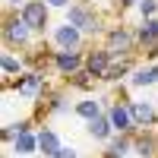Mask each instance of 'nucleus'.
<instances>
[{"label": "nucleus", "mask_w": 158, "mask_h": 158, "mask_svg": "<svg viewBox=\"0 0 158 158\" xmlns=\"http://www.w3.org/2000/svg\"><path fill=\"white\" fill-rule=\"evenodd\" d=\"M139 19H155L158 16V0H139Z\"/></svg>", "instance_id": "22"}, {"label": "nucleus", "mask_w": 158, "mask_h": 158, "mask_svg": "<svg viewBox=\"0 0 158 158\" xmlns=\"http://www.w3.org/2000/svg\"><path fill=\"white\" fill-rule=\"evenodd\" d=\"M13 146V152H16L19 158H25V155H35L38 152V130H29V133H19L16 139L10 142Z\"/></svg>", "instance_id": "20"}, {"label": "nucleus", "mask_w": 158, "mask_h": 158, "mask_svg": "<svg viewBox=\"0 0 158 158\" xmlns=\"http://www.w3.org/2000/svg\"><path fill=\"white\" fill-rule=\"evenodd\" d=\"M0 139H3V142H13V139H16V133H13V127L6 123V127H0Z\"/></svg>", "instance_id": "27"}, {"label": "nucleus", "mask_w": 158, "mask_h": 158, "mask_svg": "<svg viewBox=\"0 0 158 158\" xmlns=\"http://www.w3.org/2000/svg\"><path fill=\"white\" fill-rule=\"evenodd\" d=\"M117 6H120V13H123V10H133V6H139V0H117Z\"/></svg>", "instance_id": "28"}, {"label": "nucleus", "mask_w": 158, "mask_h": 158, "mask_svg": "<svg viewBox=\"0 0 158 158\" xmlns=\"http://www.w3.org/2000/svg\"><path fill=\"white\" fill-rule=\"evenodd\" d=\"M108 117H111V123H114L117 133H127V136L136 133V123H133V114H130V108H127V98L111 101L108 104Z\"/></svg>", "instance_id": "11"}, {"label": "nucleus", "mask_w": 158, "mask_h": 158, "mask_svg": "<svg viewBox=\"0 0 158 158\" xmlns=\"http://www.w3.org/2000/svg\"><path fill=\"white\" fill-rule=\"evenodd\" d=\"M127 155H133V136H127V133H114L108 142H104L101 158H127Z\"/></svg>", "instance_id": "13"}, {"label": "nucleus", "mask_w": 158, "mask_h": 158, "mask_svg": "<svg viewBox=\"0 0 158 158\" xmlns=\"http://www.w3.org/2000/svg\"><path fill=\"white\" fill-rule=\"evenodd\" d=\"M54 158H79V152H76L73 146H63V149H60V152H57Z\"/></svg>", "instance_id": "25"}, {"label": "nucleus", "mask_w": 158, "mask_h": 158, "mask_svg": "<svg viewBox=\"0 0 158 158\" xmlns=\"http://www.w3.org/2000/svg\"><path fill=\"white\" fill-rule=\"evenodd\" d=\"M51 67H54L60 76H76L85 70V48L82 51H63V48H54L51 51Z\"/></svg>", "instance_id": "6"}, {"label": "nucleus", "mask_w": 158, "mask_h": 158, "mask_svg": "<svg viewBox=\"0 0 158 158\" xmlns=\"http://www.w3.org/2000/svg\"><path fill=\"white\" fill-rule=\"evenodd\" d=\"M22 3H25V0H3L6 13H19V10H22Z\"/></svg>", "instance_id": "26"}, {"label": "nucleus", "mask_w": 158, "mask_h": 158, "mask_svg": "<svg viewBox=\"0 0 158 158\" xmlns=\"http://www.w3.org/2000/svg\"><path fill=\"white\" fill-rule=\"evenodd\" d=\"M44 3H48L51 10H70V6L76 3V0H44Z\"/></svg>", "instance_id": "24"}, {"label": "nucleus", "mask_w": 158, "mask_h": 158, "mask_svg": "<svg viewBox=\"0 0 158 158\" xmlns=\"http://www.w3.org/2000/svg\"><path fill=\"white\" fill-rule=\"evenodd\" d=\"M6 89H13L19 98L25 101H38L48 95V79H44V70H25L22 76H16L13 82H6Z\"/></svg>", "instance_id": "4"}, {"label": "nucleus", "mask_w": 158, "mask_h": 158, "mask_svg": "<svg viewBox=\"0 0 158 158\" xmlns=\"http://www.w3.org/2000/svg\"><path fill=\"white\" fill-rule=\"evenodd\" d=\"M19 16L25 19V25H29V29L35 32V35H48L51 32V6L44 3V0H25L22 3V10H19Z\"/></svg>", "instance_id": "5"}, {"label": "nucleus", "mask_w": 158, "mask_h": 158, "mask_svg": "<svg viewBox=\"0 0 158 158\" xmlns=\"http://www.w3.org/2000/svg\"><path fill=\"white\" fill-rule=\"evenodd\" d=\"M48 38H51V44H54V48H63V51H82V48H85V35L79 32L76 25H70L67 19L57 22V25H51Z\"/></svg>", "instance_id": "7"}, {"label": "nucleus", "mask_w": 158, "mask_h": 158, "mask_svg": "<svg viewBox=\"0 0 158 158\" xmlns=\"http://www.w3.org/2000/svg\"><path fill=\"white\" fill-rule=\"evenodd\" d=\"M133 70H136V57L114 60L111 67H108V73H104V79H101V82H123V79H130V76H133Z\"/></svg>", "instance_id": "17"}, {"label": "nucleus", "mask_w": 158, "mask_h": 158, "mask_svg": "<svg viewBox=\"0 0 158 158\" xmlns=\"http://www.w3.org/2000/svg\"><path fill=\"white\" fill-rule=\"evenodd\" d=\"M104 48L111 51L114 60H123V57H136L139 41H136V32H130L127 25H111L104 32Z\"/></svg>", "instance_id": "3"}, {"label": "nucleus", "mask_w": 158, "mask_h": 158, "mask_svg": "<svg viewBox=\"0 0 158 158\" xmlns=\"http://www.w3.org/2000/svg\"><path fill=\"white\" fill-rule=\"evenodd\" d=\"M85 130H89V136L95 139V142H101V146H104V142H108V139L117 133V130H114V123H111V117H108V111H104V114H98L95 120H89V123H85Z\"/></svg>", "instance_id": "14"}, {"label": "nucleus", "mask_w": 158, "mask_h": 158, "mask_svg": "<svg viewBox=\"0 0 158 158\" xmlns=\"http://www.w3.org/2000/svg\"><path fill=\"white\" fill-rule=\"evenodd\" d=\"M127 108L133 114V123H136V133L139 130H152L158 127V108L152 101H142V98H127Z\"/></svg>", "instance_id": "8"}, {"label": "nucleus", "mask_w": 158, "mask_h": 158, "mask_svg": "<svg viewBox=\"0 0 158 158\" xmlns=\"http://www.w3.org/2000/svg\"><path fill=\"white\" fill-rule=\"evenodd\" d=\"M60 149H63V142H60V136H57L51 127H41V130H38V155L54 158Z\"/></svg>", "instance_id": "18"}, {"label": "nucleus", "mask_w": 158, "mask_h": 158, "mask_svg": "<svg viewBox=\"0 0 158 158\" xmlns=\"http://www.w3.org/2000/svg\"><path fill=\"white\" fill-rule=\"evenodd\" d=\"M133 32H136L139 48L149 51L152 44H158V16H155V19H139V25H136Z\"/></svg>", "instance_id": "16"}, {"label": "nucleus", "mask_w": 158, "mask_h": 158, "mask_svg": "<svg viewBox=\"0 0 158 158\" xmlns=\"http://www.w3.org/2000/svg\"><path fill=\"white\" fill-rule=\"evenodd\" d=\"M73 111H76V117H82V120L89 123V120H95L98 114L108 111V104H104L101 98H82V101H76V104H73Z\"/></svg>", "instance_id": "19"}, {"label": "nucleus", "mask_w": 158, "mask_h": 158, "mask_svg": "<svg viewBox=\"0 0 158 158\" xmlns=\"http://www.w3.org/2000/svg\"><path fill=\"white\" fill-rule=\"evenodd\" d=\"M44 111L48 114H67L70 111V101H67V95L63 92H51V95H44Z\"/></svg>", "instance_id": "21"}, {"label": "nucleus", "mask_w": 158, "mask_h": 158, "mask_svg": "<svg viewBox=\"0 0 158 158\" xmlns=\"http://www.w3.org/2000/svg\"><path fill=\"white\" fill-rule=\"evenodd\" d=\"M133 155H139V158H158V136L152 133V130L133 133Z\"/></svg>", "instance_id": "12"}, {"label": "nucleus", "mask_w": 158, "mask_h": 158, "mask_svg": "<svg viewBox=\"0 0 158 158\" xmlns=\"http://www.w3.org/2000/svg\"><path fill=\"white\" fill-rule=\"evenodd\" d=\"M25 70H32V67H29V57H25V54H16V51H10V48H3V54H0V73H3V85L13 82L16 76H22Z\"/></svg>", "instance_id": "9"}, {"label": "nucleus", "mask_w": 158, "mask_h": 158, "mask_svg": "<svg viewBox=\"0 0 158 158\" xmlns=\"http://www.w3.org/2000/svg\"><path fill=\"white\" fill-rule=\"evenodd\" d=\"M111 63H114V57H111V51L104 48V44H101V48H89V51H85V73H89V76H95L98 82L104 79V73H108Z\"/></svg>", "instance_id": "10"}, {"label": "nucleus", "mask_w": 158, "mask_h": 158, "mask_svg": "<svg viewBox=\"0 0 158 158\" xmlns=\"http://www.w3.org/2000/svg\"><path fill=\"white\" fill-rule=\"evenodd\" d=\"M127 82L133 85V89H149V85H158V63H139Z\"/></svg>", "instance_id": "15"}, {"label": "nucleus", "mask_w": 158, "mask_h": 158, "mask_svg": "<svg viewBox=\"0 0 158 158\" xmlns=\"http://www.w3.org/2000/svg\"><path fill=\"white\" fill-rule=\"evenodd\" d=\"M38 38L41 35H35L19 13H6L3 16V48H10V51H16V48L29 51V48H38Z\"/></svg>", "instance_id": "2"}, {"label": "nucleus", "mask_w": 158, "mask_h": 158, "mask_svg": "<svg viewBox=\"0 0 158 158\" xmlns=\"http://www.w3.org/2000/svg\"><path fill=\"white\" fill-rule=\"evenodd\" d=\"M63 16H67V22H70V25H76V29L82 32L85 38H98V35L108 32V29H104L101 13L92 6L89 0H76L70 10H63Z\"/></svg>", "instance_id": "1"}, {"label": "nucleus", "mask_w": 158, "mask_h": 158, "mask_svg": "<svg viewBox=\"0 0 158 158\" xmlns=\"http://www.w3.org/2000/svg\"><path fill=\"white\" fill-rule=\"evenodd\" d=\"M95 82H98V79H95V76H89L85 70H82V73H76V76H70V85H76V89H92Z\"/></svg>", "instance_id": "23"}]
</instances>
